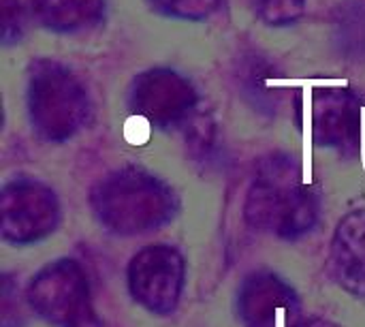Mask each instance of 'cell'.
I'll use <instances>...</instances> for the list:
<instances>
[{
  "label": "cell",
  "instance_id": "1",
  "mask_svg": "<svg viewBox=\"0 0 365 327\" xmlns=\"http://www.w3.org/2000/svg\"><path fill=\"white\" fill-rule=\"evenodd\" d=\"M98 223L118 236L158 231L178 212L175 193L156 176L141 169H120L98 180L90 193Z\"/></svg>",
  "mask_w": 365,
  "mask_h": 327
},
{
  "label": "cell",
  "instance_id": "9",
  "mask_svg": "<svg viewBox=\"0 0 365 327\" xmlns=\"http://www.w3.org/2000/svg\"><path fill=\"white\" fill-rule=\"evenodd\" d=\"M361 109L353 94L342 88H325L312 99V137L329 148H351L361 135Z\"/></svg>",
  "mask_w": 365,
  "mask_h": 327
},
{
  "label": "cell",
  "instance_id": "2",
  "mask_svg": "<svg viewBox=\"0 0 365 327\" xmlns=\"http://www.w3.org/2000/svg\"><path fill=\"white\" fill-rule=\"evenodd\" d=\"M319 216L317 201L306 188V178L293 159L274 156L265 161L244 203L246 223L261 233L295 240L310 233Z\"/></svg>",
  "mask_w": 365,
  "mask_h": 327
},
{
  "label": "cell",
  "instance_id": "6",
  "mask_svg": "<svg viewBox=\"0 0 365 327\" xmlns=\"http://www.w3.org/2000/svg\"><path fill=\"white\" fill-rule=\"evenodd\" d=\"M2 238L15 246L47 238L60 221L56 193L36 180H15L4 186L0 199Z\"/></svg>",
  "mask_w": 365,
  "mask_h": 327
},
{
  "label": "cell",
  "instance_id": "16",
  "mask_svg": "<svg viewBox=\"0 0 365 327\" xmlns=\"http://www.w3.org/2000/svg\"><path fill=\"white\" fill-rule=\"evenodd\" d=\"M293 327H338L331 321H325V319H319V317H310V319H299Z\"/></svg>",
  "mask_w": 365,
  "mask_h": 327
},
{
  "label": "cell",
  "instance_id": "7",
  "mask_svg": "<svg viewBox=\"0 0 365 327\" xmlns=\"http://www.w3.org/2000/svg\"><path fill=\"white\" fill-rule=\"evenodd\" d=\"M128 101L135 114L158 126H171L190 114L195 90L182 75L169 69H154L135 77Z\"/></svg>",
  "mask_w": 365,
  "mask_h": 327
},
{
  "label": "cell",
  "instance_id": "12",
  "mask_svg": "<svg viewBox=\"0 0 365 327\" xmlns=\"http://www.w3.org/2000/svg\"><path fill=\"white\" fill-rule=\"evenodd\" d=\"M152 4L167 15L199 21L210 17L218 9L220 0H152Z\"/></svg>",
  "mask_w": 365,
  "mask_h": 327
},
{
  "label": "cell",
  "instance_id": "10",
  "mask_svg": "<svg viewBox=\"0 0 365 327\" xmlns=\"http://www.w3.org/2000/svg\"><path fill=\"white\" fill-rule=\"evenodd\" d=\"M329 274L351 296L365 298V210L349 212L336 227Z\"/></svg>",
  "mask_w": 365,
  "mask_h": 327
},
{
  "label": "cell",
  "instance_id": "4",
  "mask_svg": "<svg viewBox=\"0 0 365 327\" xmlns=\"http://www.w3.org/2000/svg\"><path fill=\"white\" fill-rule=\"evenodd\" d=\"M28 304L43 321L53 327H103L90 300L83 268L73 259L45 266L26 291Z\"/></svg>",
  "mask_w": 365,
  "mask_h": 327
},
{
  "label": "cell",
  "instance_id": "14",
  "mask_svg": "<svg viewBox=\"0 0 365 327\" xmlns=\"http://www.w3.org/2000/svg\"><path fill=\"white\" fill-rule=\"evenodd\" d=\"M2 39L4 43H11L21 32V13H19V0H2Z\"/></svg>",
  "mask_w": 365,
  "mask_h": 327
},
{
  "label": "cell",
  "instance_id": "13",
  "mask_svg": "<svg viewBox=\"0 0 365 327\" xmlns=\"http://www.w3.org/2000/svg\"><path fill=\"white\" fill-rule=\"evenodd\" d=\"M304 9V0H265L263 17L272 24L293 21Z\"/></svg>",
  "mask_w": 365,
  "mask_h": 327
},
{
  "label": "cell",
  "instance_id": "3",
  "mask_svg": "<svg viewBox=\"0 0 365 327\" xmlns=\"http://www.w3.org/2000/svg\"><path fill=\"white\" fill-rule=\"evenodd\" d=\"M28 111L47 141L73 137L88 118V96L77 77L53 60H34L28 79Z\"/></svg>",
  "mask_w": 365,
  "mask_h": 327
},
{
  "label": "cell",
  "instance_id": "8",
  "mask_svg": "<svg viewBox=\"0 0 365 327\" xmlns=\"http://www.w3.org/2000/svg\"><path fill=\"white\" fill-rule=\"evenodd\" d=\"M280 313L297 317V293L280 276L272 272H255L246 276L237 291V315L244 327H276Z\"/></svg>",
  "mask_w": 365,
  "mask_h": 327
},
{
  "label": "cell",
  "instance_id": "5",
  "mask_svg": "<svg viewBox=\"0 0 365 327\" xmlns=\"http://www.w3.org/2000/svg\"><path fill=\"white\" fill-rule=\"evenodd\" d=\"M186 278L184 257L169 244L139 251L128 263V291L152 315H171L182 298Z\"/></svg>",
  "mask_w": 365,
  "mask_h": 327
},
{
  "label": "cell",
  "instance_id": "15",
  "mask_svg": "<svg viewBox=\"0 0 365 327\" xmlns=\"http://www.w3.org/2000/svg\"><path fill=\"white\" fill-rule=\"evenodd\" d=\"M346 79H269V88H346Z\"/></svg>",
  "mask_w": 365,
  "mask_h": 327
},
{
  "label": "cell",
  "instance_id": "11",
  "mask_svg": "<svg viewBox=\"0 0 365 327\" xmlns=\"http://www.w3.org/2000/svg\"><path fill=\"white\" fill-rule=\"evenodd\" d=\"M38 21L56 32H73L94 24L103 13V0H32Z\"/></svg>",
  "mask_w": 365,
  "mask_h": 327
}]
</instances>
